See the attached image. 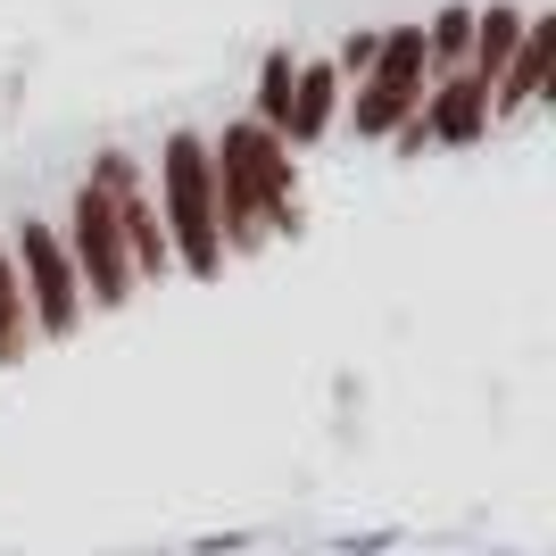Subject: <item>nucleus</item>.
<instances>
[{
	"mask_svg": "<svg viewBox=\"0 0 556 556\" xmlns=\"http://www.w3.org/2000/svg\"><path fill=\"white\" fill-rule=\"evenodd\" d=\"M208 184H216V232L232 250H266L275 232H300V191H291V150L266 125H225V141H208Z\"/></svg>",
	"mask_w": 556,
	"mask_h": 556,
	"instance_id": "f257e3e1",
	"label": "nucleus"
},
{
	"mask_svg": "<svg viewBox=\"0 0 556 556\" xmlns=\"http://www.w3.org/2000/svg\"><path fill=\"white\" fill-rule=\"evenodd\" d=\"M159 225L191 282L225 275V232H216V184H208V141L200 134H166L159 150Z\"/></svg>",
	"mask_w": 556,
	"mask_h": 556,
	"instance_id": "f03ea898",
	"label": "nucleus"
},
{
	"mask_svg": "<svg viewBox=\"0 0 556 556\" xmlns=\"http://www.w3.org/2000/svg\"><path fill=\"white\" fill-rule=\"evenodd\" d=\"M9 266H17V291H25V316H34V341H67V332L84 325V291H75L67 241L25 216L17 241H9Z\"/></svg>",
	"mask_w": 556,
	"mask_h": 556,
	"instance_id": "7ed1b4c3",
	"label": "nucleus"
},
{
	"mask_svg": "<svg viewBox=\"0 0 556 556\" xmlns=\"http://www.w3.org/2000/svg\"><path fill=\"white\" fill-rule=\"evenodd\" d=\"M67 266H75V291L92 307H125L134 300V266H125V241H116V200L100 184L75 191V208H67Z\"/></svg>",
	"mask_w": 556,
	"mask_h": 556,
	"instance_id": "20e7f679",
	"label": "nucleus"
},
{
	"mask_svg": "<svg viewBox=\"0 0 556 556\" xmlns=\"http://www.w3.org/2000/svg\"><path fill=\"white\" fill-rule=\"evenodd\" d=\"M424 67H432L424 59V25H391L382 50H374V67H366V84H357V134L366 141L399 134L424 109Z\"/></svg>",
	"mask_w": 556,
	"mask_h": 556,
	"instance_id": "39448f33",
	"label": "nucleus"
},
{
	"mask_svg": "<svg viewBox=\"0 0 556 556\" xmlns=\"http://www.w3.org/2000/svg\"><path fill=\"white\" fill-rule=\"evenodd\" d=\"M416 116H424V141H448V150H465V141H482V134H490V92L457 67L441 92H424Z\"/></svg>",
	"mask_w": 556,
	"mask_h": 556,
	"instance_id": "423d86ee",
	"label": "nucleus"
},
{
	"mask_svg": "<svg viewBox=\"0 0 556 556\" xmlns=\"http://www.w3.org/2000/svg\"><path fill=\"white\" fill-rule=\"evenodd\" d=\"M523 9L515 0H490V9H473V42H465V75L482 84V92H498V75H507V59L523 50Z\"/></svg>",
	"mask_w": 556,
	"mask_h": 556,
	"instance_id": "0eeeda50",
	"label": "nucleus"
},
{
	"mask_svg": "<svg viewBox=\"0 0 556 556\" xmlns=\"http://www.w3.org/2000/svg\"><path fill=\"white\" fill-rule=\"evenodd\" d=\"M548 42H556V17H532V25H523V50H515L507 75H498L490 116H523V109L540 100V84H548Z\"/></svg>",
	"mask_w": 556,
	"mask_h": 556,
	"instance_id": "6e6552de",
	"label": "nucleus"
},
{
	"mask_svg": "<svg viewBox=\"0 0 556 556\" xmlns=\"http://www.w3.org/2000/svg\"><path fill=\"white\" fill-rule=\"evenodd\" d=\"M332 109H341V75H332V59H307L300 84H291V116H282V150L291 141H325Z\"/></svg>",
	"mask_w": 556,
	"mask_h": 556,
	"instance_id": "1a4fd4ad",
	"label": "nucleus"
},
{
	"mask_svg": "<svg viewBox=\"0 0 556 556\" xmlns=\"http://www.w3.org/2000/svg\"><path fill=\"white\" fill-rule=\"evenodd\" d=\"M34 357V316H25L17 266H9V241H0V366H25Z\"/></svg>",
	"mask_w": 556,
	"mask_h": 556,
	"instance_id": "9d476101",
	"label": "nucleus"
},
{
	"mask_svg": "<svg viewBox=\"0 0 556 556\" xmlns=\"http://www.w3.org/2000/svg\"><path fill=\"white\" fill-rule=\"evenodd\" d=\"M291 84H300V59H291V50H266V67H257V116H250V125H266L275 141H282V116H291Z\"/></svg>",
	"mask_w": 556,
	"mask_h": 556,
	"instance_id": "9b49d317",
	"label": "nucleus"
},
{
	"mask_svg": "<svg viewBox=\"0 0 556 556\" xmlns=\"http://www.w3.org/2000/svg\"><path fill=\"white\" fill-rule=\"evenodd\" d=\"M465 42H473V9H441V17L424 25V59H441L448 75L465 67Z\"/></svg>",
	"mask_w": 556,
	"mask_h": 556,
	"instance_id": "f8f14e48",
	"label": "nucleus"
},
{
	"mask_svg": "<svg viewBox=\"0 0 556 556\" xmlns=\"http://www.w3.org/2000/svg\"><path fill=\"white\" fill-rule=\"evenodd\" d=\"M374 50H382V34H349V42H341V59H332V75H357V84H366Z\"/></svg>",
	"mask_w": 556,
	"mask_h": 556,
	"instance_id": "ddd939ff",
	"label": "nucleus"
}]
</instances>
